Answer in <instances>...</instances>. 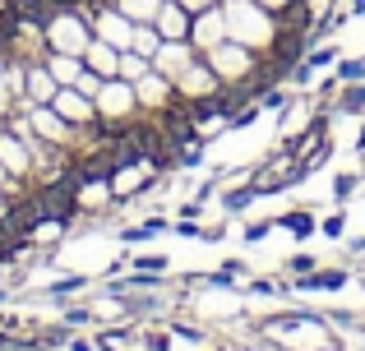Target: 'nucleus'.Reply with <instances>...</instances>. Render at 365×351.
Returning a JSON list of instances; mask_svg holds the SVG:
<instances>
[{
    "label": "nucleus",
    "instance_id": "1",
    "mask_svg": "<svg viewBox=\"0 0 365 351\" xmlns=\"http://www.w3.org/2000/svg\"><path fill=\"white\" fill-rule=\"evenodd\" d=\"M46 107H51L65 125H93V120H98L93 98H88V93H79V88H56V98L46 102Z\"/></svg>",
    "mask_w": 365,
    "mask_h": 351
},
{
    "label": "nucleus",
    "instance_id": "2",
    "mask_svg": "<svg viewBox=\"0 0 365 351\" xmlns=\"http://www.w3.org/2000/svg\"><path fill=\"white\" fill-rule=\"evenodd\" d=\"M153 23H158L162 42H190V28H195V9H185L180 0H162L158 14H153Z\"/></svg>",
    "mask_w": 365,
    "mask_h": 351
},
{
    "label": "nucleus",
    "instance_id": "3",
    "mask_svg": "<svg viewBox=\"0 0 365 351\" xmlns=\"http://www.w3.org/2000/svg\"><path fill=\"white\" fill-rule=\"evenodd\" d=\"M222 37H227V9H217V5L199 9L195 28H190V42H199L204 51H213V42H222Z\"/></svg>",
    "mask_w": 365,
    "mask_h": 351
},
{
    "label": "nucleus",
    "instance_id": "4",
    "mask_svg": "<svg viewBox=\"0 0 365 351\" xmlns=\"http://www.w3.org/2000/svg\"><path fill=\"white\" fill-rule=\"evenodd\" d=\"M83 65H88L98 79H111V74H120V56L111 42H88V51H83Z\"/></svg>",
    "mask_w": 365,
    "mask_h": 351
},
{
    "label": "nucleus",
    "instance_id": "5",
    "mask_svg": "<svg viewBox=\"0 0 365 351\" xmlns=\"http://www.w3.org/2000/svg\"><path fill=\"white\" fill-rule=\"evenodd\" d=\"M24 74H28V93H33V102H51V98H56V88H61V83L51 79L46 61H33Z\"/></svg>",
    "mask_w": 365,
    "mask_h": 351
},
{
    "label": "nucleus",
    "instance_id": "6",
    "mask_svg": "<svg viewBox=\"0 0 365 351\" xmlns=\"http://www.w3.org/2000/svg\"><path fill=\"white\" fill-rule=\"evenodd\" d=\"M347 273H342V268H319V273H305V278L301 282H296V287H305V291H338V287H347Z\"/></svg>",
    "mask_w": 365,
    "mask_h": 351
},
{
    "label": "nucleus",
    "instance_id": "7",
    "mask_svg": "<svg viewBox=\"0 0 365 351\" xmlns=\"http://www.w3.org/2000/svg\"><path fill=\"white\" fill-rule=\"evenodd\" d=\"M333 61H338V46H324V51H305V61L301 65H296V83H310V74L314 70H324V65H333Z\"/></svg>",
    "mask_w": 365,
    "mask_h": 351
},
{
    "label": "nucleus",
    "instance_id": "8",
    "mask_svg": "<svg viewBox=\"0 0 365 351\" xmlns=\"http://www.w3.org/2000/svg\"><path fill=\"white\" fill-rule=\"evenodd\" d=\"M277 226H287V231L296 236V241H305V236H314V217L305 213V208H292V213L277 217Z\"/></svg>",
    "mask_w": 365,
    "mask_h": 351
},
{
    "label": "nucleus",
    "instance_id": "9",
    "mask_svg": "<svg viewBox=\"0 0 365 351\" xmlns=\"http://www.w3.org/2000/svg\"><path fill=\"white\" fill-rule=\"evenodd\" d=\"M143 74H148V56H139V51L120 56V79H143Z\"/></svg>",
    "mask_w": 365,
    "mask_h": 351
},
{
    "label": "nucleus",
    "instance_id": "10",
    "mask_svg": "<svg viewBox=\"0 0 365 351\" xmlns=\"http://www.w3.org/2000/svg\"><path fill=\"white\" fill-rule=\"evenodd\" d=\"M259 199V185H241V189H232V194H227V208H232V213H241L245 204H255Z\"/></svg>",
    "mask_w": 365,
    "mask_h": 351
},
{
    "label": "nucleus",
    "instance_id": "11",
    "mask_svg": "<svg viewBox=\"0 0 365 351\" xmlns=\"http://www.w3.org/2000/svg\"><path fill=\"white\" fill-rule=\"evenodd\" d=\"M342 102H338V111H365V88H351V83H342Z\"/></svg>",
    "mask_w": 365,
    "mask_h": 351
},
{
    "label": "nucleus",
    "instance_id": "12",
    "mask_svg": "<svg viewBox=\"0 0 365 351\" xmlns=\"http://www.w3.org/2000/svg\"><path fill=\"white\" fill-rule=\"evenodd\" d=\"M365 79V61H342L338 65V83H361Z\"/></svg>",
    "mask_w": 365,
    "mask_h": 351
},
{
    "label": "nucleus",
    "instance_id": "13",
    "mask_svg": "<svg viewBox=\"0 0 365 351\" xmlns=\"http://www.w3.org/2000/svg\"><path fill=\"white\" fill-rule=\"evenodd\" d=\"M342 226H347V217H342V213L324 217V236H329V241H338V236H342Z\"/></svg>",
    "mask_w": 365,
    "mask_h": 351
},
{
    "label": "nucleus",
    "instance_id": "14",
    "mask_svg": "<svg viewBox=\"0 0 365 351\" xmlns=\"http://www.w3.org/2000/svg\"><path fill=\"white\" fill-rule=\"evenodd\" d=\"M273 226H277V217H273V222H250V226H245V241H264Z\"/></svg>",
    "mask_w": 365,
    "mask_h": 351
},
{
    "label": "nucleus",
    "instance_id": "15",
    "mask_svg": "<svg viewBox=\"0 0 365 351\" xmlns=\"http://www.w3.org/2000/svg\"><path fill=\"white\" fill-rule=\"evenodd\" d=\"M351 189H356V176H338V180H333V194H338V199H347Z\"/></svg>",
    "mask_w": 365,
    "mask_h": 351
},
{
    "label": "nucleus",
    "instance_id": "16",
    "mask_svg": "<svg viewBox=\"0 0 365 351\" xmlns=\"http://www.w3.org/2000/svg\"><path fill=\"white\" fill-rule=\"evenodd\" d=\"M167 268V259L162 254H148V259H139V273H162Z\"/></svg>",
    "mask_w": 365,
    "mask_h": 351
},
{
    "label": "nucleus",
    "instance_id": "17",
    "mask_svg": "<svg viewBox=\"0 0 365 351\" xmlns=\"http://www.w3.org/2000/svg\"><path fill=\"white\" fill-rule=\"evenodd\" d=\"M287 268H292V273H310V268H314V259H310V254H296Z\"/></svg>",
    "mask_w": 365,
    "mask_h": 351
},
{
    "label": "nucleus",
    "instance_id": "18",
    "mask_svg": "<svg viewBox=\"0 0 365 351\" xmlns=\"http://www.w3.org/2000/svg\"><path fill=\"white\" fill-rule=\"evenodd\" d=\"M351 14H365V0H351Z\"/></svg>",
    "mask_w": 365,
    "mask_h": 351
},
{
    "label": "nucleus",
    "instance_id": "19",
    "mask_svg": "<svg viewBox=\"0 0 365 351\" xmlns=\"http://www.w3.org/2000/svg\"><path fill=\"white\" fill-rule=\"evenodd\" d=\"M356 153H365V130H361V135H356Z\"/></svg>",
    "mask_w": 365,
    "mask_h": 351
}]
</instances>
